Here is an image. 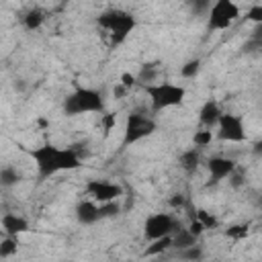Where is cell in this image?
Instances as JSON below:
<instances>
[{
	"mask_svg": "<svg viewBox=\"0 0 262 262\" xmlns=\"http://www.w3.org/2000/svg\"><path fill=\"white\" fill-rule=\"evenodd\" d=\"M29 156L37 166L39 178H49L55 176L57 172H70L82 166V160L74 147H59L53 143H43L31 149Z\"/></svg>",
	"mask_w": 262,
	"mask_h": 262,
	"instance_id": "obj_1",
	"label": "cell"
},
{
	"mask_svg": "<svg viewBox=\"0 0 262 262\" xmlns=\"http://www.w3.org/2000/svg\"><path fill=\"white\" fill-rule=\"evenodd\" d=\"M96 25L111 35V45L115 47V45H121L129 37V33L137 27V20L131 12L123 8H108L98 14Z\"/></svg>",
	"mask_w": 262,
	"mask_h": 262,
	"instance_id": "obj_2",
	"label": "cell"
},
{
	"mask_svg": "<svg viewBox=\"0 0 262 262\" xmlns=\"http://www.w3.org/2000/svg\"><path fill=\"white\" fill-rule=\"evenodd\" d=\"M104 111V100L102 94L94 88H76L70 92L63 100V113L70 117L76 115H86V113H102Z\"/></svg>",
	"mask_w": 262,
	"mask_h": 262,
	"instance_id": "obj_3",
	"label": "cell"
},
{
	"mask_svg": "<svg viewBox=\"0 0 262 262\" xmlns=\"http://www.w3.org/2000/svg\"><path fill=\"white\" fill-rule=\"evenodd\" d=\"M143 90L151 102L154 111H164V108H172L184 102L186 96V88L180 84H172V82H160V84H143Z\"/></svg>",
	"mask_w": 262,
	"mask_h": 262,
	"instance_id": "obj_4",
	"label": "cell"
},
{
	"mask_svg": "<svg viewBox=\"0 0 262 262\" xmlns=\"http://www.w3.org/2000/svg\"><path fill=\"white\" fill-rule=\"evenodd\" d=\"M158 129L156 121L141 113H131L125 119V131H123V145H133L145 137H149Z\"/></svg>",
	"mask_w": 262,
	"mask_h": 262,
	"instance_id": "obj_5",
	"label": "cell"
},
{
	"mask_svg": "<svg viewBox=\"0 0 262 262\" xmlns=\"http://www.w3.org/2000/svg\"><path fill=\"white\" fill-rule=\"evenodd\" d=\"M239 18V6L233 0H215L209 6V18L207 27L211 31H221L231 27Z\"/></svg>",
	"mask_w": 262,
	"mask_h": 262,
	"instance_id": "obj_6",
	"label": "cell"
},
{
	"mask_svg": "<svg viewBox=\"0 0 262 262\" xmlns=\"http://www.w3.org/2000/svg\"><path fill=\"white\" fill-rule=\"evenodd\" d=\"M217 139L221 141H229V143H242L248 139L246 135V127H244V119L239 115L233 113H221L217 119Z\"/></svg>",
	"mask_w": 262,
	"mask_h": 262,
	"instance_id": "obj_7",
	"label": "cell"
},
{
	"mask_svg": "<svg viewBox=\"0 0 262 262\" xmlns=\"http://www.w3.org/2000/svg\"><path fill=\"white\" fill-rule=\"evenodd\" d=\"M180 227V223L170 215V213H154L145 219L143 223V235L145 239H156V237H164V235H172L176 229Z\"/></svg>",
	"mask_w": 262,
	"mask_h": 262,
	"instance_id": "obj_8",
	"label": "cell"
},
{
	"mask_svg": "<svg viewBox=\"0 0 262 262\" xmlns=\"http://www.w3.org/2000/svg\"><path fill=\"white\" fill-rule=\"evenodd\" d=\"M86 192L98 201V203H106V201H115L123 194V186L117 182H108V180H88L86 182Z\"/></svg>",
	"mask_w": 262,
	"mask_h": 262,
	"instance_id": "obj_9",
	"label": "cell"
},
{
	"mask_svg": "<svg viewBox=\"0 0 262 262\" xmlns=\"http://www.w3.org/2000/svg\"><path fill=\"white\" fill-rule=\"evenodd\" d=\"M207 170L211 176V182H221L223 178L231 176L235 172V162L231 158H223V156H213L207 160Z\"/></svg>",
	"mask_w": 262,
	"mask_h": 262,
	"instance_id": "obj_10",
	"label": "cell"
},
{
	"mask_svg": "<svg viewBox=\"0 0 262 262\" xmlns=\"http://www.w3.org/2000/svg\"><path fill=\"white\" fill-rule=\"evenodd\" d=\"M0 227H2V231L6 235L18 237L20 233H27L29 231V221L23 215H18V213H6L0 219Z\"/></svg>",
	"mask_w": 262,
	"mask_h": 262,
	"instance_id": "obj_11",
	"label": "cell"
},
{
	"mask_svg": "<svg viewBox=\"0 0 262 262\" xmlns=\"http://www.w3.org/2000/svg\"><path fill=\"white\" fill-rule=\"evenodd\" d=\"M76 219L82 225H94L96 221H100L98 205L94 201H80L76 205Z\"/></svg>",
	"mask_w": 262,
	"mask_h": 262,
	"instance_id": "obj_12",
	"label": "cell"
},
{
	"mask_svg": "<svg viewBox=\"0 0 262 262\" xmlns=\"http://www.w3.org/2000/svg\"><path fill=\"white\" fill-rule=\"evenodd\" d=\"M221 113H223V111H221L219 102L211 98V100H207V102L201 106V111H199V121H201L205 127H215Z\"/></svg>",
	"mask_w": 262,
	"mask_h": 262,
	"instance_id": "obj_13",
	"label": "cell"
},
{
	"mask_svg": "<svg viewBox=\"0 0 262 262\" xmlns=\"http://www.w3.org/2000/svg\"><path fill=\"white\" fill-rule=\"evenodd\" d=\"M178 164H180V168H182L184 172H188V174L196 172V168L201 166V147L194 145V147L182 151L180 158H178Z\"/></svg>",
	"mask_w": 262,
	"mask_h": 262,
	"instance_id": "obj_14",
	"label": "cell"
},
{
	"mask_svg": "<svg viewBox=\"0 0 262 262\" xmlns=\"http://www.w3.org/2000/svg\"><path fill=\"white\" fill-rule=\"evenodd\" d=\"M45 18H47V12L43 8H39V6H35V8H31V10H27L23 14V27L27 31H37L45 23Z\"/></svg>",
	"mask_w": 262,
	"mask_h": 262,
	"instance_id": "obj_15",
	"label": "cell"
},
{
	"mask_svg": "<svg viewBox=\"0 0 262 262\" xmlns=\"http://www.w3.org/2000/svg\"><path fill=\"white\" fill-rule=\"evenodd\" d=\"M192 244H196V237H194L186 227L180 225V227L172 233V244H170V248L182 250V248H188V246H192Z\"/></svg>",
	"mask_w": 262,
	"mask_h": 262,
	"instance_id": "obj_16",
	"label": "cell"
},
{
	"mask_svg": "<svg viewBox=\"0 0 262 262\" xmlns=\"http://www.w3.org/2000/svg\"><path fill=\"white\" fill-rule=\"evenodd\" d=\"M20 180H23V174H20L14 166H4V168H0V186L10 188V186H16Z\"/></svg>",
	"mask_w": 262,
	"mask_h": 262,
	"instance_id": "obj_17",
	"label": "cell"
},
{
	"mask_svg": "<svg viewBox=\"0 0 262 262\" xmlns=\"http://www.w3.org/2000/svg\"><path fill=\"white\" fill-rule=\"evenodd\" d=\"M170 244H172V235L156 237V239H151V246L145 250V256H158V254H162L164 250H168Z\"/></svg>",
	"mask_w": 262,
	"mask_h": 262,
	"instance_id": "obj_18",
	"label": "cell"
},
{
	"mask_svg": "<svg viewBox=\"0 0 262 262\" xmlns=\"http://www.w3.org/2000/svg\"><path fill=\"white\" fill-rule=\"evenodd\" d=\"M16 250H18V239L14 235H6L0 239V258L12 256V254H16Z\"/></svg>",
	"mask_w": 262,
	"mask_h": 262,
	"instance_id": "obj_19",
	"label": "cell"
},
{
	"mask_svg": "<svg viewBox=\"0 0 262 262\" xmlns=\"http://www.w3.org/2000/svg\"><path fill=\"white\" fill-rule=\"evenodd\" d=\"M121 211V205L115 201H106V203H98V213H100V219H106V217H117Z\"/></svg>",
	"mask_w": 262,
	"mask_h": 262,
	"instance_id": "obj_20",
	"label": "cell"
},
{
	"mask_svg": "<svg viewBox=\"0 0 262 262\" xmlns=\"http://www.w3.org/2000/svg\"><path fill=\"white\" fill-rule=\"evenodd\" d=\"M201 72V59H190L180 68V76L182 78H194Z\"/></svg>",
	"mask_w": 262,
	"mask_h": 262,
	"instance_id": "obj_21",
	"label": "cell"
},
{
	"mask_svg": "<svg viewBox=\"0 0 262 262\" xmlns=\"http://www.w3.org/2000/svg\"><path fill=\"white\" fill-rule=\"evenodd\" d=\"M211 141H213V133L207 131V129H201V131H196V133L192 135V143H194L196 147H207Z\"/></svg>",
	"mask_w": 262,
	"mask_h": 262,
	"instance_id": "obj_22",
	"label": "cell"
},
{
	"mask_svg": "<svg viewBox=\"0 0 262 262\" xmlns=\"http://www.w3.org/2000/svg\"><path fill=\"white\" fill-rule=\"evenodd\" d=\"M225 235L231 237V239H244L248 235V225L246 223H239V225H229L225 229Z\"/></svg>",
	"mask_w": 262,
	"mask_h": 262,
	"instance_id": "obj_23",
	"label": "cell"
},
{
	"mask_svg": "<svg viewBox=\"0 0 262 262\" xmlns=\"http://www.w3.org/2000/svg\"><path fill=\"white\" fill-rule=\"evenodd\" d=\"M180 256L186 258V260H201V258H203V248L196 246V244H192V246H188V248H182V250H180Z\"/></svg>",
	"mask_w": 262,
	"mask_h": 262,
	"instance_id": "obj_24",
	"label": "cell"
},
{
	"mask_svg": "<svg viewBox=\"0 0 262 262\" xmlns=\"http://www.w3.org/2000/svg\"><path fill=\"white\" fill-rule=\"evenodd\" d=\"M194 217H196V219H199V221L205 225V229H213V227L217 225V219H215V217H213L209 211H205V209H199Z\"/></svg>",
	"mask_w": 262,
	"mask_h": 262,
	"instance_id": "obj_25",
	"label": "cell"
},
{
	"mask_svg": "<svg viewBox=\"0 0 262 262\" xmlns=\"http://www.w3.org/2000/svg\"><path fill=\"white\" fill-rule=\"evenodd\" d=\"M246 18L252 20V23H262V6H260V4H254V6L248 10Z\"/></svg>",
	"mask_w": 262,
	"mask_h": 262,
	"instance_id": "obj_26",
	"label": "cell"
},
{
	"mask_svg": "<svg viewBox=\"0 0 262 262\" xmlns=\"http://www.w3.org/2000/svg\"><path fill=\"white\" fill-rule=\"evenodd\" d=\"M119 84H123L127 90H131L135 84H137V76H133V74H129V72H123L121 74V82Z\"/></svg>",
	"mask_w": 262,
	"mask_h": 262,
	"instance_id": "obj_27",
	"label": "cell"
},
{
	"mask_svg": "<svg viewBox=\"0 0 262 262\" xmlns=\"http://www.w3.org/2000/svg\"><path fill=\"white\" fill-rule=\"evenodd\" d=\"M186 229H188V231H190V233H192L194 237H199V235H203V231H205V225H203V223H201V221H199V219L194 217V219L190 221V225H188Z\"/></svg>",
	"mask_w": 262,
	"mask_h": 262,
	"instance_id": "obj_28",
	"label": "cell"
},
{
	"mask_svg": "<svg viewBox=\"0 0 262 262\" xmlns=\"http://www.w3.org/2000/svg\"><path fill=\"white\" fill-rule=\"evenodd\" d=\"M127 92H129V90H127L123 84H119V86L113 90V94H115V96H123V94H127Z\"/></svg>",
	"mask_w": 262,
	"mask_h": 262,
	"instance_id": "obj_29",
	"label": "cell"
},
{
	"mask_svg": "<svg viewBox=\"0 0 262 262\" xmlns=\"http://www.w3.org/2000/svg\"><path fill=\"white\" fill-rule=\"evenodd\" d=\"M2 237H4V231H2V229H0V239H2Z\"/></svg>",
	"mask_w": 262,
	"mask_h": 262,
	"instance_id": "obj_30",
	"label": "cell"
}]
</instances>
